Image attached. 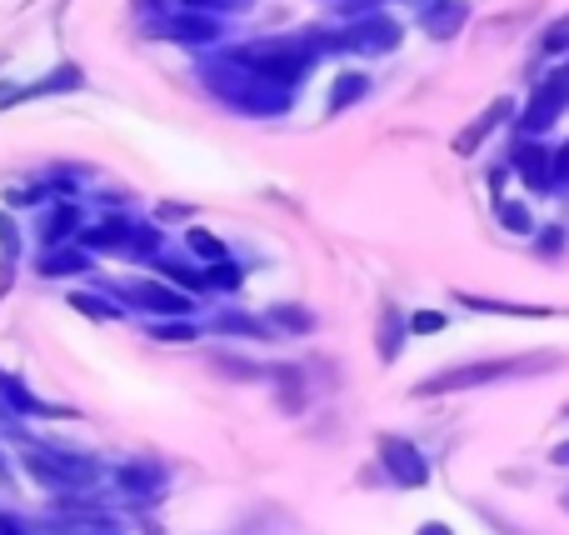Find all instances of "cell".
<instances>
[{"label":"cell","instance_id":"30","mask_svg":"<svg viewBox=\"0 0 569 535\" xmlns=\"http://www.w3.org/2000/svg\"><path fill=\"white\" fill-rule=\"evenodd\" d=\"M210 366H216L226 380H266L270 376L266 366H256V360H246V356H230V350H216V356H210Z\"/></svg>","mask_w":569,"mask_h":535},{"label":"cell","instance_id":"28","mask_svg":"<svg viewBox=\"0 0 569 535\" xmlns=\"http://www.w3.org/2000/svg\"><path fill=\"white\" fill-rule=\"evenodd\" d=\"M150 336L166 340V346H196L200 336H206V326L190 316H176V320H150Z\"/></svg>","mask_w":569,"mask_h":535},{"label":"cell","instance_id":"14","mask_svg":"<svg viewBox=\"0 0 569 535\" xmlns=\"http://www.w3.org/2000/svg\"><path fill=\"white\" fill-rule=\"evenodd\" d=\"M470 10H475L470 0H425V6L415 10V26L445 46V40H455L465 26H470Z\"/></svg>","mask_w":569,"mask_h":535},{"label":"cell","instance_id":"15","mask_svg":"<svg viewBox=\"0 0 569 535\" xmlns=\"http://www.w3.org/2000/svg\"><path fill=\"white\" fill-rule=\"evenodd\" d=\"M116 491L126 501H136V506H146V501L166 496V466H156V460H120Z\"/></svg>","mask_w":569,"mask_h":535},{"label":"cell","instance_id":"40","mask_svg":"<svg viewBox=\"0 0 569 535\" xmlns=\"http://www.w3.org/2000/svg\"><path fill=\"white\" fill-rule=\"evenodd\" d=\"M415 535H455V526H445V521H425Z\"/></svg>","mask_w":569,"mask_h":535},{"label":"cell","instance_id":"35","mask_svg":"<svg viewBox=\"0 0 569 535\" xmlns=\"http://www.w3.org/2000/svg\"><path fill=\"white\" fill-rule=\"evenodd\" d=\"M445 326H450L445 310H410V336H440Z\"/></svg>","mask_w":569,"mask_h":535},{"label":"cell","instance_id":"44","mask_svg":"<svg viewBox=\"0 0 569 535\" xmlns=\"http://www.w3.org/2000/svg\"><path fill=\"white\" fill-rule=\"evenodd\" d=\"M565 420H569V406H565Z\"/></svg>","mask_w":569,"mask_h":535},{"label":"cell","instance_id":"8","mask_svg":"<svg viewBox=\"0 0 569 535\" xmlns=\"http://www.w3.org/2000/svg\"><path fill=\"white\" fill-rule=\"evenodd\" d=\"M505 166H510V176L520 180L530 196H550L555 190V146H545L540 136H515Z\"/></svg>","mask_w":569,"mask_h":535},{"label":"cell","instance_id":"22","mask_svg":"<svg viewBox=\"0 0 569 535\" xmlns=\"http://www.w3.org/2000/svg\"><path fill=\"white\" fill-rule=\"evenodd\" d=\"M266 320H270V330L276 336H315V310L310 306H300V300H280V306H270L266 310Z\"/></svg>","mask_w":569,"mask_h":535},{"label":"cell","instance_id":"11","mask_svg":"<svg viewBox=\"0 0 569 535\" xmlns=\"http://www.w3.org/2000/svg\"><path fill=\"white\" fill-rule=\"evenodd\" d=\"M26 416H50V420H60V416H70V410H66V406H46V400H40L20 376L0 370V420H6V426H16V420H26Z\"/></svg>","mask_w":569,"mask_h":535},{"label":"cell","instance_id":"33","mask_svg":"<svg viewBox=\"0 0 569 535\" xmlns=\"http://www.w3.org/2000/svg\"><path fill=\"white\" fill-rule=\"evenodd\" d=\"M470 511L485 521V531H495V535H535V531H525V526H515L505 511H495V506H485V501H470Z\"/></svg>","mask_w":569,"mask_h":535},{"label":"cell","instance_id":"3","mask_svg":"<svg viewBox=\"0 0 569 535\" xmlns=\"http://www.w3.org/2000/svg\"><path fill=\"white\" fill-rule=\"evenodd\" d=\"M226 56L236 60V66L256 70V76L276 80V86H284V90H300V80L325 60V46H320V30L310 26V30H295V36L246 40V46H230Z\"/></svg>","mask_w":569,"mask_h":535},{"label":"cell","instance_id":"32","mask_svg":"<svg viewBox=\"0 0 569 535\" xmlns=\"http://www.w3.org/2000/svg\"><path fill=\"white\" fill-rule=\"evenodd\" d=\"M565 246H569V230H565V226H545V230H535V256H540V260H560V256H565Z\"/></svg>","mask_w":569,"mask_h":535},{"label":"cell","instance_id":"13","mask_svg":"<svg viewBox=\"0 0 569 535\" xmlns=\"http://www.w3.org/2000/svg\"><path fill=\"white\" fill-rule=\"evenodd\" d=\"M136 226L140 220H126V216H106V220H96V226H86L76 236V246H86L90 256H126L130 260V250H136Z\"/></svg>","mask_w":569,"mask_h":535},{"label":"cell","instance_id":"1","mask_svg":"<svg viewBox=\"0 0 569 535\" xmlns=\"http://www.w3.org/2000/svg\"><path fill=\"white\" fill-rule=\"evenodd\" d=\"M565 370L560 350H525V356H480V360H455V366L430 370L425 380H415V400H445V396H470V390L510 386V380H535Z\"/></svg>","mask_w":569,"mask_h":535},{"label":"cell","instance_id":"27","mask_svg":"<svg viewBox=\"0 0 569 535\" xmlns=\"http://www.w3.org/2000/svg\"><path fill=\"white\" fill-rule=\"evenodd\" d=\"M186 256L200 260V266H220V260H230V246L216 236V230L190 226V230H186Z\"/></svg>","mask_w":569,"mask_h":535},{"label":"cell","instance_id":"17","mask_svg":"<svg viewBox=\"0 0 569 535\" xmlns=\"http://www.w3.org/2000/svg\"><path fill=\"white\" fill-rule=\"evenodd\" d=\"M80 200H56V206H46L40 210V226H36V240H40V250H50V246H70V240L80 236Z\"/></svg>","mask_w":569,"mask_h":535},{"label":"cell","instance_id":"39","mask_svg":"<svg viewBox=\"0 0 569 535\" xmlns=\"http://www.w3.org/2000/svg\"><path fill=\"white\" fill-rule=\"evenodd\" d=\"M0 535H30V531H26L20 516H0Z\"/></svg>","mask_w":569,"mask_h":535},{"label":"cell","instance_id":"18","mask_svg":"<svg viewBox=\"0 0 569 535\" xmlns=\"http://www.w3.org/2000/svg\"><path fill=\"white\" fill-rule=\"evenodd\" d=\"M90 266H96V256H90L86 246H50V250H40V260H36V270L46 280H76V276H90Z\"/></svg>","mask_w":569,"mask_h":535},{"label":"cell","instance_id":"41","mask_svg":"<svg viewBox=\"0 0 569 535\" xmlns=\"http://www.w3.org/2000/svg\"><path fill=\"white\" fill-rule=\"evenodd\" d=\"M16 90H20V86H0V110L16 106Z\"/></svg>","mask_w":569,"mask_h":535},{"label":"cell","instance_id":"43","mask_svg":"<svg viewBox=\"0 0 569 535\" xmlns=\"http://www.w3.org/2000/svg\"><path fill=\"white\" fill-rule=\"evenodd\" d=\"M0 476H6V456H0Z\"/></svg>","mask_w":569,"mask_h":535},{"label":"cell","instance_id":"5","mask_svg":"<svg viewBox=\"0 0 569 535\" xmlns=\"http://www.w3.org/2000/svg\"><path fill=\"white\" fill-rule=\"evenodd\" d=\"M569 116V76L560 70H545L530 86V96L520 100V116H515V136H550L555 126Z\"/></svg>","mask_w":569,"mask_h":535},{"label":"cell","instance_id":"25","mask_svg":"<svg viewBox=\"0 0 569 535\" xmlns=\"http://www.w3.org/2000/svg\"><path fill=\"white\" fill-rule=\"evenodd\" d=\"M495 226L510 236H535V210L520 196H495Z\"/></svg>","mask_w":569,"mask_h":535},{"label":"cell","instance_id":"10","mask_svg":"<svg viewBox=\"0 0 569 535\" xmlns=\"http://www.w3.org/2000/svg\"><path fill=\"white\" fill-rule=\"evenodd\" d=\"M515 116H520V100H515V96H495V100H490V106H485V110H480V116H475V120H470V126H465V130H460V136H455V140H450V146H455V156H460V160H470V156H475V150H480V146H485V140H490V136H495V130L515 126Z\"/></svg>","mask_w":569,"mask_h":535},{"label":"cell","instance_id":"7","mask_svg":"<svg viewBox=\"0 0 569 535\" xmlns=\"http://www.w3.org/2000/svg\"><path fill=\"white\" fill-rule=\"evenodd\" d=\"M120 300L150 320H176V316H190V310H196V296L176 290L170 280H150V276L126 280V286H120Z\"/></svg>","mask_w":569,"mask_h":535},{"label":"cell","instance_id":"9","mask_svg":"<svg viewBox=\"0 0 569 535\" xmlns=\"http://www.w3.org/2000/svg\"><path fill=\"white\" fill-rule=\"evenodd\" d=\"M150 36L170 40V46H186V50H210L220 36H226V26H220V16H206V10L176 6L156 30H150Z\"/></svg>","mask_w":569,"mask_h":535},{"label":"cell","instance_id":"24","mask_svg":"<svg viewBox=\"0 0 569 535\" xmlns=\"http://www.w3.org/2000/svg\"><path fill=\"white\" fill-rule=\"evenodd\" d=\"M210 330H216V336H246V340H270L276 336L270 320L246 316V310H220V316H210Z\"/></svg>","mask_w":569,"mask_h":535},{"label":"cell","instance_id":"26","mask_svg":"<svg viewBox=\"0 0 569 535\" xmlns=\"http://www.w3.org/2000/svg\"><path fill=\"white\" fill-rule=\"evenodd\" d=\"M70 310L90 320H126V300L120 296H96V290H70Z\"/></svg>","mask_w":569,"mask_h":535},{"label":"cell","instance_id":"36","mask_svg":"<svg viewBox=\"0 0 569 535\" xmlns=\"http://www.w3.org/2000/svg\"><path fill=\"white\" fill-rule=\"evenodd\" d=\"M186 10H206V16H226V10H240L246 0H180Z\"/></svg>","mask_w":569,"mask_h":535},{"label":"cell","instance_id":"31","mask_svg":"<svg viewBox=\"0 0 569 535\" xmlns=\"http://www.w3.org/2000/svg\"><path fill=\"white\" fill-rule=\"evenodd\" d=\"M206 286L220 290V296H236L240 286H246V270L236 266V260H220V266H206Z\"/></svg>","mask_w":569,"mask_h":535},{"label":"cell","instance_id":"4","mask_svg":"<svg viewBox=\"0 0 569 535\" xmlns=\"http://www.w3.org/2000/svg\"><path fill=\"white\" fill-rule=\"evenodd\" d=\"M20 466H26V476L36 480L40 491H50V496H66V501L96 491V480H100L96 460L80 456V450H66V446H26Z\"/></svg>","mask_w":569,"mask_h":535},{"label":"cell","instance_id":"19","mask_svg":"<svg viewBox=\"0 0 569 535\" xmlns=\"http://www.w3.org/2000/svg\"><path fill=\"white\" fill-rule=\"evenodd\" d=\"M86 86V70L76 66V60H66V66H56V70H46L40 80H30V86H20L16 90V106L20 100H46V96H70V90H80Z\"/></svg>","mask_w":569,"mask_h":535},{"label":"cell","instance_id":"21","mask_svg":"<svg viewBox=\"0 0 569 535\" xmlns=\"http://www.w3.org/2000/svg\"><path fill=\"white\" fill-rule=\"evenodd\" d=\"M370 96V76L365 70H340V76L330 80V96H325V116H345L350 106H360V100Z\"/></svg>","mask_w":569,"mask_h":535},{"label":"cell","instance_id":"38","mask_svg":"<svg viewBox=\"0 0 569 535\" xmlns=\"http://www.w3.org/2000/svg\"><path fill=\"white\" fill-rule=\"evenodd\" d=\"M550 466L569 470V440H555V446H550Z\"/></svg>","mask_w":569,"mask_h":535},{"label":"cell","instance_id":"6","mask_svg":"<svg viewBox=\"0 0 569 535\" xmlns=\"http://www.w3.org/2000/svg\"><path fill=\"white\" fill-rule=\"evenodd\" d=\"M375 460H380V476L400 491H425L435 476L430 456H425L410 436H395V430H380V436H375Z\"/></svg>","mask_w":569,"mask_h":535},{"label":"cell","instance_id":"29","mask_svg":"<svg viewBox=\"0 0 569 535\" xmlns=\"http://www.w3.org/2000/svg\"><path fill=\"white\" fill-rule=\"evenodd\" d=\"M535 50H540L545 60H560V56L569 60V10H565V16H555L550 26L540 30V40H535Z\"/></svg>","mask_w":569,"mask_h":535},{"label":"cell","instance_id":"23","mask_svg":"<svg viewBox=\"0 0 569 535\" xmlns=\"http://www.w3.org/2000/svg\"><path fill=\"white\" fill-rule=\"evenodd\" d=\"M156 270L160 276L170 280V286L176 290H186V296H206V266H200V260H176V256H160L156 260Z\"/></svg>","mask_w":569,"mask_h":535},{"label":"cell","instance_id":"20","mask_svg":"<svg viewBox=\"0 0 569 535\" xmlns=\"http://www.w3.org/2000/svg\"><path fill=\"white\" fill-rule=\"evenodd\" d=\"M270 386H276V406L284 416H300L310 406V376H305V366H276L270 370Z\"/></svg>","mask_w":569,"mask_h":535},{"label":"cell","instance_id":"16","mask_svg":"<svg viewBox=\"0 0 569 535\" xmlns=\"http://www.w3.org/2000/svg\"><path fill=\"white\" fill-rule=\"evenodd\" d=\"M405 340H410V316L395 300H380V320H375V356H380V366H395L405 356Z\"/></svg>","mask_w":569,"mask_h":535},{"label":"cell","instance_id":"42","mask_svg":"<svg viewBox=\"0 0 569 535\" xmlns=\"http://www.w3.org/2000/svg\"><path fill=\"white\" fill-rule=\"evenodd\" d=\"M560 511H565V516H569V486L560 491Z\"/></svg>","mask_w":569,"mask_h":535},{"label":"cell","instance_id":"37","mask_svg":"<svg viewBox=\"0 0 569 535\" xmlns=\"http://www.w3.org/2000/svg\"><path fill=\"white\" fill-rule=\"evenodd\" d=\"M555 190H569V140L555 146Z\"/></svg>","mask_w":569,"mask_h":535},{"label":"cell","instance_id":"34","mask_svg":"<svg viewBox=\"0 0 569 535\" xmlns=\"http://www.w3.org/2000/svg\"><path fill=\"white\" fill-rule=\"evenodd\" d=\"M170 10H176V6H170V0H130V16H136L146 30H156L160 20L170 16Z\"/></svg>","mask_w":569,"mask_h":535},{"label":"cell","instance_id":"2","mask_svg":"<svg viewBox=\"0 0 569 535\" xmlns=\"http://www.w3.org/2000/svg\"><path fill=\"white\" fill-rule=\"evenodd\" d=\"M200 80H206V90L220 100V106L240 110V116H250V120H276L295 106V90H284V86H276V80L236 66L226 50L210 56V60H200Z\"/></svg>","mask_w":569,"mask_h":535},{"label":"cell","instance_id":"12","mask_svg":"<svg viewBox=\"0 0 569 535\" xmlns=\"http://www.w3.org/2000/svg\"><path fill=\"white\" fill-rule=\"evenodd\" d=\"M455 306L475 310V316H505V320H550L560 316L555 306H535V300H505V296H480V290H455Z\"/></svg>","mask_w":569,"mask_h":535}]
</instances>
